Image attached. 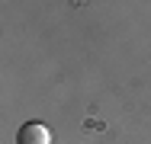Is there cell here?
Instances as JSON below:
<instances>
[{
    "label": "cell",
    "instance_id": "1",
    "mask_svg": "<svg viewBox=\"0 0 151 144\" xmlns=\"http://www.w3.org/2000/svg\"><path fill=\"white\" fill-rule=\"evenodd\" d=\"M16 144H52V131L42 122H26L16 131Z\"/></svg>",
    "mask_w": 151,
    "mask_h": 144
}]
</instances>
